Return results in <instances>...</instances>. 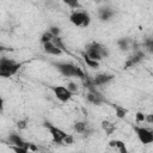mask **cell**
I'll return each mask as SVG.
<instances>
[{
    "label": "cell",
    "mask_w": 153,
    "mask_h": 153,
    "mask_svg": "<svg viewBox=\"0 0 153 153\" xmlns=\"http://www.w3.org/2000/svg\"><path fill=\"white\" fill-rule=\"evenodd\" d=\"M53 65L65 76H68V78L74 76V78H80V79L85 78V74L81 71V68L75 66L74 63H71V62H53Z\"/></svg>",
    "instance_id": "6da1fadb"
},
{
    "label": "cell",
    "mask_w": 153,
    "mask_h": 153,
    "mask_svg": "<svg viewBox=\"0 0 153 153\" xmlns=\"http://www.w3.org/2000/svg\"><path fill=\"white\" fill-rule=\"evenodd\" d=\"M90 59L94 60V61H100L104 57L109 56V50L106 47H104L100 43L97 42H92L90 44L86 45V53H85Z\"/></svg>",
    "instance_id": "7a4b0ae2"
},
{
    "label": "cell",
    "mask_w": 153,
    "mask_h": 153,
    "mask_svg": "<svg viewBox=\"0 0 153 153\" xmlns=\"http://www.w3.org/2000/svg\"><path fill=\"white\" fill-rule=\"evenodd\" d=\"M20 63H18L17 61L8 59V57H2L0 59V72L5 74L6 78H10L12 75H14L19 68H20Z\"/></svg>",
    "instance_id": "3957f363"
},
{
    "label": "cell",
    "mask_w": 153,
    "mask_h": 153,
    "mask_svg": "<svg viewBox=\"0 0 153 153\" xmlns=\"http://www.w3.org/2000/svg\"><path fill=\"white\" fill-rule=\"evenodd\" d=\"M69 20L73 25L75 26H80V27H87L91 23V17L86 11H79L75 10L71 13L69 16Z\"/></svg>",
    "instance_id": "277c9868"
},
{
    "label": "cell",
    "mask_w": 153,
    "mask_h": 153,
    "mask_svg": "<svg viewBox=\"0 0 153 153\" xmlns=\"http://www.w3.org/2000/svg\"><path fill=\"white\" fill-rule=\"evenodd\" d=\"M44 127L49 130V133H50V135H51V139H53V141H54L55 143H59V145H62V143H63V140H65L66 136L68 135L66 131H63L61 128L54 126L53 123H50V122H48V121L44 122Z\"/></svg>",
    "instance_id": "5b68a950"
},
{
    "label": "cell",
    "mask_w": 153,
    "mask_h": 153,
    "mask_svg": "<svg viewBox=\"0 0 153 153\" xmlns=\"http://www.w3.org/2000/svg\"><path fill=\"white\" fill-rule=\"evenodd\" d=\"M133 129L141 143L149 145L153 142V131L151 129H148L146 127H140V126H134Z\"/></svg>",
    "instance_id": "8992f818"
},
{
    "label": "cell",
    "mask_w": 153,
    "mask_h": 153,
    "mask_svg": "<svg viewBox=\"0 0 153 153\" xmlns=\"http://www.w3.org/2000/svg\"><path fill=\"white\" fill-rule=\"evenodd\" d=\"M50 90L53 91L54 96L62 103H66L68 102L72 97H73V93L69 92L67 90L66 86H61V85H57V86H50Z\"/></svg>",
    "instance_id": "52a82bcc"
},
{
    "label": "cell",
    "mask_w": 153,
    "mask_h": 153,
    "mask_svg": "<svg viewBox=\"0 0 153 153\" xmlns=\"http://www.w3.org/2000/svg\"><path fill=\"white\" fill-rule=\"evenodd\" d=\"M86 100H87L88 103L93 104V105H102L103 103L106 102V99L103 97V94L99 93L96 88H92V90H90V91L87 92V94H86Z\"/></svg>",
    "instance_id": "ba28073f"
},
{
    "label": "cell",
    "mask_w": 153,
    "mask_h": 153,
    "mask_svg": "<svg viewBox=\"0 0 153 153\" xmlns=\"http://www.w3.org/2000/svg\"><path fill=\"white\" fill-rule=\"evenodd\" d=\"M114 78L115 76L112 74H109V73H99L91 81H92V85L96 87V86H103V85L109 84Z\"/></svg>",
    "instance_id": "9c48e42d"
},
{
    "label": "cell",
    "mask_w": 153,
    "mask_h": 153,
    "mask_svg": "<svg viewBox=\"0 0 153 153\" xmlns=\"http://www.w3.org/2000/svg\"><path fill=\"white\" fill-rule=\"evenodd\" d=\"M7 139H8V142H10L12 146L24 147V148H27V149H29V145H30V142H26L19 134H14V133H12V134L8 135Z\"/></svg>",
    "instance_id": "30bf717a"
},
{
    "label": "cell",
    "mask_w": 153,
    "mask_h": 153,
    "mask_svg": "<svg viewBox=\"0 0 153 153\" xmlns=\"http://www.w3.org/2000/svg\"><path fill=\"white\" fill-rule=\"evenodd\" d=\"M115 14V11L112 7L110 6H103V7H99L98 8V17L102 22H108L110 20Z\"/></svg>",
    "instance_id": "8fae6325"
},
{
    "label": "cell",
    "mask_w": 153,
    "mask_h": 153,
    "mask_svg": "<svg viewBox=\"0 0 153 153\" xmlns=\"http://www.w3.org/2000/svg\"><path fill=\"white\" fill-rule=\"evenodd\" d=\"M143 56H145V54H143L142 51H136L133 56H130V57L127 60V62H126V65H124V68H129V67H133L134 65L139 63V62L143 59Z\"/></svg>",
    "instance_id": "7c38bea8"
},
{
    "label": "cell",
    "mask_w": 153,
    "mask_h": 153,
    "mask_svg": "<svg viewBox=\"0 0 153 153\" xmlns=\"http://www.w3.org/2000/svg\"><path fill=\"white\" fill-rule=\"evenodd\" d=\"M43 50H44L45 54H48V55H54V56H59V55H61V54L63 53L62 50H60L59 48H56L51 42L43 44Z\"/></svg>",
    "instance_id": "4fadbf2b"
},
{
    "label": "cell",
    "mask_w": 153,
    "mask_h": 153,
    "mask_svg": "<svg viewBox=\"0 0 153 153\" xmlns=\"http://www.w3.org/2000/svg\"><path fill=\"white\" fill-rule=\"evenodd\" d=\"M117 45L122 51H128L133 45V41L128 37H123V38H120L117 41Z\"/></svg>",
    "instance_id": "5bb4252c"
},
{
    "label": "cell",
    "mask_w": 153,
    "mask_h": 153,
    "mask_svg": "<svg viewBox=\"0 0 153 153\" xmlns=\"http://www.w3.org/2000/svg\"><path fill=\"white\" fill-rule=\"evenodd\" d=\"M110 147L116 148L120 153H129L127 147H126V145H124V142L121 141V140H111L110 141Z\"/></svg>",
    "instance_id": "9a60e30c"
},
{
    "label": "cell",
    "mask_w": 153,
    "mask_h": 153,
    "mask_svg": "<svg viewBox=\"0 0 153 153\" xmlns=\"http://www.w3.org/2000/svg\"><path fill=\"white\" fill-rule=\"evenodd\" d=\"M74 130L79 134H84L87 131V124L86 122H82V121H79V122H75L74 123Z\"/></svg>",
    "instance_id": "2e32d148"
},
{
    "label": "cell",
    "mask_w": 153,
    "mask_h": 153,
    "mask_svg": "<svg viewBox=\"0 0 153 153\" xmlns=\"http://www.w3.org/2000/svg\"><path fill=\"white\" fill-rule=\"evenodd\" d=\"M82 59H84L85 63H86L88 67H91V68H98V67H99V62H98V61H94V60H92V59H90L85 53H82Z\"/></svg>",
    "instance_id": "e0dca14e"
},
{
    "label": "cell",
    "mask_w": 153,
    "mask_h": 153,
    "mask_svg": "<svg viewBox=\"0 0 153 153\" xmlns=\"http://www.w3.org/2000/svg\"><path fill=\"white\" fill-rule=\"evenodd\" d=\"M102 128L105 130L106 135L112 134L114 130H115V126H114L111 122H109V121H103V122H102Z\"/></svg>",
    "instance_id": "ac0fdd59"
},
{
    "label": "cell",
    "mask_w": 153,
    "mask_h": 153,
    "mask_svg": "<svg viewBox=\"0 0 153 153\" xmlns=\"http://www.w3.org/2000/svg\"><path fill=\"white\" fill-rule=\"evenodd\" d=\"M114 106V109H115V111H116V116L118 117V118H124L126 117V115H127V109H124V108H122V106H120V105H112Z\"/></svg>",
    "instance_id": "d6986e66"
},
{
    "label": "cell",
    "mask_w": 153,
    "mask_h": 153,
    "mask_svg": "<svg viewBox=\"0 0 153 153\" xmlns=\"http://www.w3.org/2000/svg\"><path fill=\"white\" fill-rule=\"evenodd\" d=\"M51 43H53L56 48H59L60 50L66 51L65 44H63V42H62V39H61V37H60V36H59V37H54V38H53V41H51Z\"/></svg>",
    "instance_id": "ffe728a7"
},
{
    "label": "cell",
    "mask_w": 153,
    "mask_h": 153,
    "mask_svg": "<svg viewBox=\"0 0 153 153\" xmlns=\"http://www.w3.org/2000/svg\"><path fill=\"white\" fill-rule=\"evenodd\" d=\"M53 35L49 32V31H45L42 36H41V43L42 44H45V43H49V42H51L53 41Z\"/></svg>",
    "instance_id": "44dd1931"
},
{
    "label": "cell",
    "mask_w": 153,
    "mask_h": 153,
    "mask_svg": "<svg viewBox=\"0 0 153 153\" xmlns=\"http://www.w3.org/2000/svg\"><path fill=\"white\" fill-rule=\"evenodd\" d=\"M48 31L53 35V37H59V36H60V32H61L60 27H59V26H55V25L50 26V27L48 29Z\"/></svg>",
    "instance_id": "7402d4cb"
},
{
    "label": "cell",
    "mask_w": 153,
    "mask_h": 153,
    "mask_svg": "<svg viewBox=\"0 0 153 153\" xmlns=\"http://www.w3.org/2000/svg\"><path fill=\"white\" fill-rule=\"evenodd\" d=\"M143 45H145L146 50H147L149 54H152V53H153V41H152L151 38L146 39V41H145V43H143Z\"/></svg>",
    "instance_id": "603a6c76"
},
{
    "label": "cell",
    "mask_w": 153,
    "mask_h": 153,
    "mask_svg": "<svg viewBox=\"0 0 153 153\" xmlns=\"http://www.w3.org/2000/svg\"><path fill=\"white\" fill-rule=\"evenodd\" d=\"M11 148H12V151H13L14 153H33V152H31L30 149L24 148V147H17V146H12Z\"/></svg>",
    "instance_id": "cb8c5ba5"
},
{
    "label": "cell",
    "mask_w": 153,
    "mask_h": 153,
    "mask_svg": "<svg viewBox=\"0 0 153 153\" xmlns=\"http://www.w3.org/2000/svg\"><path fill=\"white\" fill-rule=\"evenodd\" d=\"M67 90L69 91V92H72L73 94L78 91V85L75 84V82H73V81H71V82H68L67 84Z\"/></svg>",
    "instance_id": "d4e9b609"
},
{
    "label": "cell",
    "mask_w": 153,
    "mask_h": 153,
    "mask_svg": "<svg viewBox=\"0 0 153 153\" xmlns=\"http://www.w3.org/2000/svg\"><path fill=\"white\" fill-rule=\"evenodd\" d=\"M65 2H66V4L68 5V6H71V7H72V8L74 10V11H75V10H78V8L80 7V4H79V2L76 1V0H75V1H71V0H66Z\"/></svg>",
    "instance_id": "484cf974"
},
{
    "label": "cell",
    "mask_w": 153,
    "mask_h": 153,
    "mask_svg": "<svg viewBox=\"0 0 153 153\" xmlns=\"http://www.w3.org/2000/svg\"><path fill=\"white\" fill-rule=\"evenodd\" d=\"M135 120H136L137 123H142V122H145V120H146V115H145L143 112H136Z\"/></svg>",
    "instance_id": "4316f807"
},
{
    "label": "cell",
    "mask_w": 153,
    "mask_h": 153,
    "mask_svg": "<svg viewBox=\"0 0 153 153\" xmlns=\"http://www.w3.org/2000/svg\"><path fill=\"white\" fill-rule=\"evenodd\" d=\"M17 127L18 129H25L27 127V121L26 120H20L17 122Z\"/></svg>",
    "instance_id": "83f0119b"
},
{
    "label": "cell",
    "mask_w": 153,
    "mask_h": 153,
    "mask_svg": "<svg viewBox=\"0 0 153 153\" xmlns=\"http://www.w3.org/2000/svg\"><path fill=\"white\" fill-rule=\"evenodd\" d=\"M73 141H74V139H73V136L68 134V135L66 136V139L63 140V143H62V145H72V143H73Z\"/></svg>",
    "instance_id": "f1b7e54d"
},
{
    "label": "cell",
    "mask_w": 153,
    "mask_h": 153,
    "mask_svg": "<svg viewBox=\"0 0 153 153\" xmlns=\"http://www.w3.org/2000/svg\"><path fill=\"white\" fill-rule=\"evenodd\" d=\"M145 121H147L148 123H152L153 122V116L152 115H146V120Z\"/></svg>",
    "instance_id": "f546056e"
},
{
    "label": "cell",
    "mask_w": 153,
    "mask_h": 153,
    "mask_svg": "<svg viewBox=\"0 0 153 153\" xmlns=\"http://www.w3.org/2000/svg\"><path fill=\"white\" fill-rule=\"evenodd\" d=\"M4 110V99L0 97V111Z\"/></svg>",
    "instance_id": "4dcf8cb0"
},
{
    "label": "cell",
    "mask_w": 153,
    "mask_h": 153,
    "mask_svg": "<svg viewBox=\"0 0 153 153\" xmlns=\"http://www.w3.org/2000/svg\"><path fill=\"white\" fill-rule=\"evenodd\" d=\"M5 50H8V48H6V47H4V45H0V53H1V51H5Z\"/></svg>",
    "instance_id": "1f68e13d"
}]
</instances>
